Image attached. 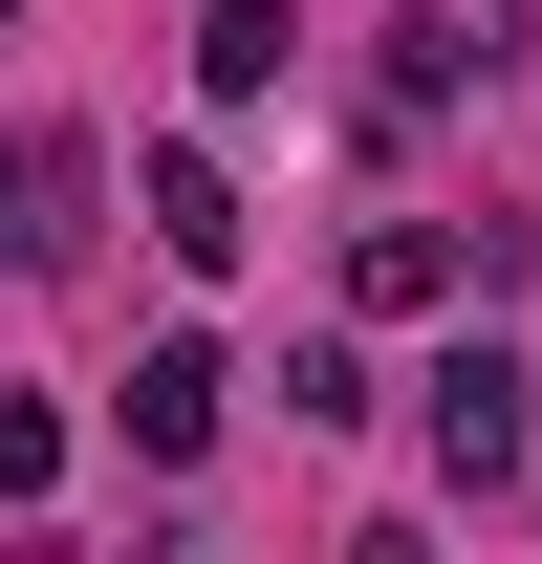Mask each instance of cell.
I'll return each mask as SVG.
<instances>
[{"label":"cell","instance_id":"cell-1","mask_svg":"<svg viewBox=\"0 0 542 564\" xmlns=\"http://www.w3.org/2000/svg\"><path fill=\"white\" fill-rule=\"evenodd\" d=\"M412 391H434V478H456V499H499V478H521V434H542V369L499 348V326H456V348L412 369Z\"/></svg>","mask_w":542,"mask_h":564},{"label":"cell","instance_id":"cell-2","mask_svg":"<svg viewBox=\"0 0 542 564\" xmlns=\"http://www.w3.org/2000/svg\"><path fill=\"white\" fill-rule=\"evenodd\" d=\"M217 391H239V369H217L196 326H174V348H131V456H217Z\"/></svg>","mask_w":542,"mask_h":564},{"label":"cell","instance_id":"cell-3","mask_svg":"<svg viewBox=\"0 0 542 564\" xmlns=\"http://www.w3.org/2000/svg\"><path fill=\"white\" fill-rule=\"evenodd\" d=\"M152 239H174V261H196V282H217V261H239V239H261V217H239V174H217V152H196V131L152 152Z\"/></svg>","mask_w":542,"mask_h":564},{"label":"cell","instance_id":"cell-4","mask_svg":"<svg viewBox=\"0 0 542 564\" xmlns=\"http://www.w3.org/2000/svg\"><path fill=\"white\" fill-rule=\"evenodd\" d=\"M282 66H304V0H196V87L217 109H261Z\"/></svg>","mask_w":542,"mask_h":564},{"label":"cell","instance_id":"cell-5","mask_svg":"<svg viewBox=\"0 0 542 564\" xmlns=\"http://www.w3.org/2000/svg\"><path fill=\"white\" fill-rule=\"evenodd\" d=\"M456 239H434V217H369V239H347V304H391V326H412V304H456Z\"/></svg>","mask_w":542,"mask_h":564},{"label":"cell","instance_id":"cell-6","mask_svg":"<svg viewBox=\"0 0 542 564\" xmlns=\"http://www.w3.org/2000/svg\"><path fill=\"white\" fill-rule=\"evenodd\" d=\"M66 478V413H44V391H0V499H44Z\"/></svg>","mask_w":542,"mask_h":564},{"label":"cell","instance_id":"cell-7","mask_svg":"<svg viewBox=\"0 0 542 564\" xmlns=\"http://www.w3.org/2000/svg\"><path fill=\"white\" fill-rule=\"evenodd\" d=\"M22 174H44V152H22V131H0V196H22Z\"/></svg>","mask_w":542,"mask_h":564},{"label":"cell","instance_id":"cell-8","mask_svg":"<svg viewBox=\"0 0 542 564\" xmlns=\"http://www.w3.org/2000/svg\"><path fill=\"white\" fill-rule=\"evenodd\" d=\"M0 22H22V0H0Z\"/></svg>","mask_w":542,"mask_h":564}]
</instances>
